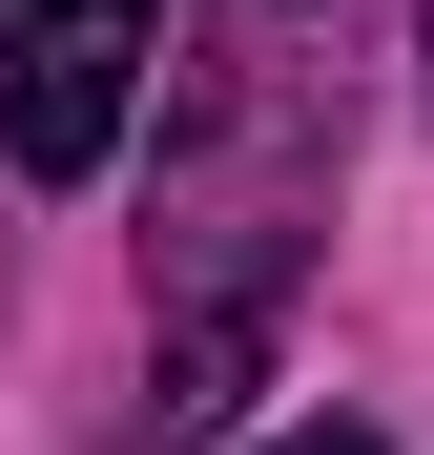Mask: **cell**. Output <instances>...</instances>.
Here are the masks:
<instances>
[{"mask_svg": "<svg viewBox=\"0 0 434 455\" xmlns=\"http://www.w3.org/2000/svg\"><path fill=\"white\" fill-rule=\"evenodd\" d=\"M145 62H166V0H21V42H0V145H21V187H104L124 166Z\"/></svg>", "mask_w": 434, "mask_h": 455, "instance_id": "6da1fadb", "label": "cell"}, {"mask_svg": "<svg viewBox=\"0 0 434 455\" xmlns=\"http://www.w3.org/2000/svg\"><path fill=\"white\" fill-rule=\"evenodd\" d=\"M269 455H393V435H331V414H311V435H269Z\"/></svg>", "mask_w": 434, "mask_h": 455, "instance_id": "7a4b0ae2", "label": "cell"}, {"mask_svg": "<svg viewBox=\"0 0 434 455\" xmlns=\"http://www.w3.org/2000/svg\"><path fill=\"white\" fill-rule=\"evenodd\" d=\"M0 42H21V0H0Z\"/></svg>", "mask_w": 434, "mask_h": 455, "instance_id": "3957f363", "label": "cell"}]
</instances>
